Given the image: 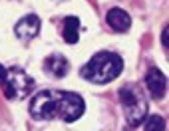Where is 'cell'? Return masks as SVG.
Returning <instances> with one entry per match:
<instances>
[{
    "mask_svg": "<svg viewBox=\"0 0 169 131\" xmlns=\"http://www.w3.org/2000/svg\"><path fill=\"white\" fill-rule=\"evenodd\" d=\"M14 32H16V36H18L20 40H24V42L36 38V36L40 34V18H38L36 14H26L22 20L16 22Z\"/></svg>",
    "mask_w": 169,
    "mask_h": 131,
    "instance_id": "obj_6",
    "label": "cell"
},
{
    "mask_svg": "<svg viewBox=\"0 0 169 131\" xmlns=\"http://www.w3.org/2000/svg\"><path fill=\"white\" fill-rule=\"evenodd\" d=\"M161 44H163L165 50L169 48V28H167V26H165V30L161 32Z\"/></svg>",
    "mask_w": 169,
    "mask_h": 131,
    "instance_id": "obj_12",
    "label": "cell"
},
{
    "mask_svg": "<svg viewBox=\"0 0 169 131\" xmlns=\"http://www.w3.org/2000/svg\"><path fill=\"white\" fill-rule=\"evenodd\" d=\"M145 86H147V89H149V93H151L153 99H161L165 95V89H167V78L163 76L161 70L151 68L147 72V76H145Z\"/></svg>",
    "mask_w": 169,
    "mask_h": 131,
    "instance_id": "obj_7",
    "label": "cell"
},
{
    "mask_svg": "<svg viewBox=\"0 0 169 131\" xmlns=\"http://www.w3.org/2000/svg\"><path fill=\"white\" fill-rule=\"evenodd\" d=\"M108 24H110L114 30H118V32H126L127 28L131 26V18H129V14H127L126 10H122V8H112V10L108 12Z\"/></svg>",
    "mask_w": 169,
    "mask_h": 131,
    "instance_id": "obj_9",
    "label": "cell"
},
{
    "mask_svg": "<svg viewBox=\"0 0 169 131\" xmlns=\"http://www.w3.org/2000/svg\"><path fill=\"white\" fill-rule=\"evenodd\" d=\"M4 78H6V70H4V66H0V84L4 82Z\"/></svg>",
    "mask_w": 169,
    "mask_h": 131,
    "instance_id": "obj_13",
    "label": "cell"
},
{
    "mask_svg": "<svg viewBox=\"0 0 169 131\" xmlns=\"http://www.w3.org/2000/svg\"><path fill=\"white\" fill-rule=\"evenodd\" d=\"M84 109L86 103L78 93L56 91V117H62L66 123H72L82 117Z\"/></svg>",
    "mask_w": 169,
    "mask_h": 131,
    "instance_id": "obj_4",
    "label": "cell"
},
{
    "mask_svg": "<svg viewBox=\"0 0 169 131\" xmlns=\"http://www.w3.org/2000/svg\"><path fill=\"white\" fill-rule=\"evenodd\" d=\"M46 72L52 74L54 78H66L70 72V62L62 54H54L46 60Z\"/></svg>",
    "mask_w": 169,
    "mask_h": 131,
    "instance_id": "obj_8",
    "label": "cell"
},
{
    "mask_svg": "<svg viewBox=\"0 0 169 131\" xmlns=\"http://www.w3.org/2000/svg\"><path fill=\"white\" fill-rule=\"evenodd\" d=\"M147 131H165V119L159 117V115H151L145 119V125H143Z\"/></svg>",
    "mask_w": 169,
    "mask_h": 131,
    "instance_id": "obj_11",
    "label": "cell"
},
{
    "mask_svg": "<svg viewBox=\"0 0 169 131\" xmlns=\"http://www.w3.org/2000/svg\"><path fill=\"white\" fill-rule=\"evenodd\" d=\"M4 95L8 99H24L32 89H34V82L32 78L18 70V68H12L6 72V78H4Z\"/></svg>",
    "mask_w": 169,
    "mask_h": 131,
    "instance_id": "obj_3",
    "label": "cell"
},
{
    "mask_svg": "<svg viewBox=\"0 0 169 131\" xmlns=\"http://www.w3.org/2000/svg\"><path fill=\"white\" fill-rule=\"evenodd\" d=\"M78 30H80V20H78L76 16L64 18V40H66L68 44H76L78 42V38H80Z\"/></svg>",
    "mask_w": 169,
    "mask_h": 131,
    "instance_id": "obj_10",
    "label": "cell"
},
{
    "mask_svg": "<svg viewBox=\"0 0 169 131\" xmlns=\"http://www.w3.org/2000/svg\"><path fill=\"white\" fill-rule=\"evenodd\" d=\"M120 99H122V105L126 109V119L129 123V127L141 125V121L147 115V101H145L143 93L135 86L127 84L120 89Z\"/></svg>",
    "mask_w": 169,
    "mask_h": 131,
    "instance_id": "obj_2",
    "label": "cell"
},
{
    "mask_svg": "<svg viewBox=\"0 0 169 131\" xmlns=\"http://www.w3.org/2000/svg\"><path fill=\"white\" fill-rule=\"evenodd\" d=\"M124 70V62L118 54L114 52H98L84 68H82V78L92 84H110L114 82Z\"/></svg>",
    "mask_w": 169,
    "mask_h": 131,
    "instance_id": "obj_1",
    "label": "cell"
},
{
    "mask_svg": "<svg viewBox=\"0 0 169 131\" xmlns=\"http://www.w3.org/2000/svg\"><path fill=\"white\" fill-rule=\"evenodd\" d=\"M30 115L34 119L56 117V91H40L30 101Z\"/></svg>",
    "mask_w": 169,
    "mask_h": 131,
    "instance_id": "obj_5",
    "label": "cell"
}]
</instances>
